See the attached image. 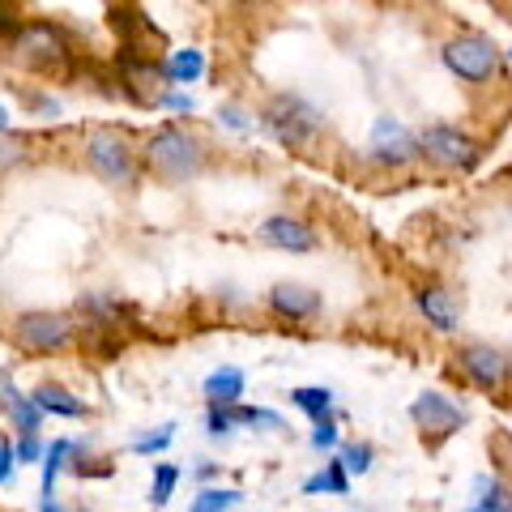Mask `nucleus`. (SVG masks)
Wrapping results in <instances>:
<instances>
[{
	"label": "nucleus",
	"mask_w": 512,
	"mask_h": 512,
	"mask_svg": "<svg viewBox=\"0 0 512 512\" xmlns=\"http://www.w3.org/2000/svg\"><path fill=\"white\" fill-rule=\"evenodd\" d=\"M474 491H478V500L466 512H512V487L500 483V478H478Z\"/></svg>",
	"instance_id": "nucleus-17"
},
{
	"label": "nucleus",
	"mask_w": 512,
	"mask_h": 512,
	"mask_svg": "<svg viewBox=\"0 0 512 512\" xmlns=\"http://www.w3.org/2000/svg\"><path fill=\"white\" fill-rule=\"evenodd\" d=\"M167 444H171V427L158 431V436H141L133 448H137V453H158V448H167Z\"/></svg>",
	"instance_id": "nucleus-28"
},
{
	"label": "nucleus",
	"mask_w": 512,
	"mask_h": 512,
	"mask_svg": "<svg viewBox=\"0 0 512 512\" xmlns=\"http://www.w3.org/2000/svg\"><path fill=\"white\" fill-rule=\"evenodd\" d=\"M303 491H308V495H316V491L346 495V491H350V474H346V466H342V461H329L325 470H320V474H312L308 483H303Z\"/></svg>",
	"instance_id": "nucleus-20"
},
{
	"label": "nucleus",
	"mask_w": 512,
	"mask_h": 512,
	"mask_svg": "<svg viewBox=\"0 0 512 512\" xmlns=\"http://www.w3.org/2000/svg\"><path fill=\"white\" fill-rule=\"evenodd\" d=\"M69 453H73L69 440H56L52 448H47V457H43V500H56V474H60Z\"/></svg>",
	"instance_id": "nucleus-22"
},
{
	"label": "nucleus",
	"mask_w": 512,
	"mask_h": 512,
	"mask_svg": "<svg viewBox=\"0 0 512 512\" xmlns=\"http://www.w3.org/2000/svg\"><path fill=\"white\" fill-rule=\"evenodd\" d=\"M338 461L346 466V474H367L372 470V444H346Z\"/></svg>",
	"instance_id": "nucleus-25"
},
{
	"label": "nucleus",
	"mask_w": 512,
	"mask_h": 512,
	"mask_svg": "<svg viewBox=\"0 0 512 512\" xmlns=\"http://www.w3.org/2000/svg\"><path fill=\"white\" fill-rule=\"evenodd\" d=\"M372 158H376V163H384V167H406V163L419 158V141L406 133L402 120L380 116L372 124Z\"/></svg>",
	"instance_id": "nucleus-10"
},
{
	"label": "nucleus",
	"mask_w": 512,
	"mask_h": 512,
	"mask_svg": "<svg viewBox=\"0 0 512 512\" xmlns=\"http://www.w3.org/2000/svg\"><path fill=\"white\" fill-rule=\"evenodd\" d=\"M269 308L286 320H308L320 312V295L308 291V286H299V282H278L274 291H269Z\"/></svg>",
	"instance_id": "nucleus-12"
},
{
	"label": "nucleus",
	"mask_w": 512,
	"mask_h": 512,
	"mask_svg": "<svg viewBox=\"0 0 512 512\" xmlns=\"http://www.w3.org/2000/svg\"><path fill=\"white\" fill-rule=\"evenodd\" d=\"M163 107H171V111H192V99H188V94H163Z\"/></svg>",
	"instance_id": "nucleus-32"
},
{
	"label": "nucleus",
	"mask_w": 512,
	"mask_h": 512,
	"mask_svg": "<svg viewBox=\"0 0 512 512\" xmlns=\"http://www.w3.org/2000/svg\"><path fill=\"white\" fill-rule=\"evenodd\" d=\"M419 312L427 316L431 329H440V333L457 329V299H453V291H444V286H423L419 291Z\"/></svg>",
	"instance_id": "nucleus-13"
},
{
	"label": "nucleus",
	"mask_w": 512,
	"mask_h": 512,
	"mask_svg": "<svg viewBox=\"0 0 512 512\" xmlns=\"http://www.w3.org/2000/svg\"><path fill=\"white\" fill-rule=\"evenodd\" d=\"M457 363H461V372H466L483 393H500L504 384H508V376H512V359L504 355V350L487 346V342L461 346L457 350Z\"/></svg>",
	"instance_id": "nucleus-6"
},
{
	"label": "nucleus",
	"mask_w": 512,
	"mask_h": 512,
	"mask_svg": "<svg viewBox=\"0 0 512 512\" xmlns=\"http://www.w3.org/2000/svg\"><path fill=\"white\" fill-rule=\"evenodd\" d=\"M13 60L39 77H52V82H64L73 73V47L64 39V30L43 22L13 30Z\"/></svg>",
	"instance_id": "nucleus-1"
},
{
	"label": "nucleus",
	"mask_w": 512,
	"mask_h": 512,
	"mask_svg": "<svg viewBox=\"0 0 512 512\" xmlns=\"http://www.w3.org/2000/svg\"><path fill=\"white\" fill-rule=\"evenodd\" d=\"M261 239H265V244H274V248H286V252L316 248V235L303 227V222H295V218H269L261 227Z\"/></svg>",
	"instance_id": "nucleus-14"
},
{
	"label": "nucleus",
	"mask_w": 512,
	"mask_h": 512,
	"mask_svg": "<svg viewBox=\"0 0 512 512\" xmlns=\"http://www.w3.org/2000/svg\"><path fill=\"white\" fill-rule=\"evenodd\" d=\"M291 402H295L303 414H312V423H316V419H325V414L333 410V393L308 384V389H295V393H291Z\"/></svg>",
	"instance_id": "nucleus-21"
},
{
	"label": "nucleus",
	"mask_w": 512,
	"mask_h": 512,
	"mask_svg": "<svg viewBox=\"0 0 512 512\" xmlns=\"http://www.w3.org/2000/svg\"><path fill=\"white\" fill-rule=\"evenodd\" d=\"M338 444V423H333V414H325V419H316V427H312V448H333Z\"/></svg>",
	"instance_id": "nucleus-27"
},
{
	"label": "nucleus",
	"mask_w": 512,
	"mask_h": 512,
	"mask_svg": "<svg viewBox=\"0 0 512 512\" xmlns=\"http://www.w3.org/2000/svg\"><path fill=\"white\" fill-rule=\"evenodd\" d=\"M13 461H18V457H13V444H9L5 436H0V483H5V478H9Z\"/></svg>",
	"instance_id": "nucleus-31"
},
{
	"label": "nucleus",
	"mask_w": 512,
	"mask_h": 512,
	"mask_svg": "<svg viewBox=\"0 0 512 512\" xmlns=\"http://www.w3.org/2000/svg\"><path fill=\"white\" fill-rule=\"evenodd\" d=\"M39 512H64V508H60L56 500H43V504H39Z\"/></svg>",
	"instance_id": "nucleus-35"
},
{
	"label": "nucleus",
	"mask_w": 512,
	"mask_h": 512,
	"mask_svg": "<svg viewBox=\"0 0 512 512\" xmlns=\"http://www.w3.org/2000/svg\"><path fill=\"white\" fill-rule=\"evenodd\" d=\"M35 457H43V444H39L35 436H22V444H18V461H35Z\"/></svg>",
	"instance_id": "nucleus-30"
},
{
	"label": "nucleus",
	"mask_w": 512,
	"mask_h": 512,
	"mask_svg": "<svg viewBox=\"0 0 512 512\" xmlns=\"http://www.w3.org/2000/svg\"><path fill=\"white\" fill-rule=\"evenodd\" d=\"M175 483H180V470H175V466H167V461H163V466L154 470V487H150V500H154V508H163V504L171 500Z\"/></svg>",
	"instance_id": "nucleus-24"
},
{
	"label": "nucleus",
	"mask_w": 512,
	"mask_h": 512,
	"mask_svg": "<svg viewBox=\"0 0 512 512\" xmlns=\"http://www.w3.org/2000/svg\"><path fill=\"white\" fill-rule=\"evenodd\" d=\"M5 124H9V111H5V107H0V128H5Z\"/></svg>",
	"instance_id": "nucleus-36"
},
{
	"label": "nucleus",
	"mask_w": 512,
	"mask_h": 512,
	"mask_svg": "<svg viewBox=\"0 0 512 512\" xmlns=\"http://www.w3.org/2000/svg\"><path fill=\"white\" fill-rule=\"evenodd\" d=\"M86 158L107 184H133L137 180V154L128 146V137L116 133V128H94L90 141H86Z\"/></svg>",
	"instance_id": "nucleus-2"
},
{
	"label": "nucleus",
	"mask_w": 512,
	"mask_h": 512,
	"mask_svg": "<svg viewBox=\"0 0 512 512\" xmlns=\"http://www.w3.org/2000/svg\"><path fill=\"white\" fill-rule=\"evenodd\" d=\"M410 419H414V427L423 431V436H431V440H444V436H453V431H461V423H466V414H461L453 402H448L444 393H419L410 402Z\"/></svg>",
	"instance_id": "nucleus-8"
},
{
	"label": "nucleus",
	"mask_w": 512,
	"mask_h": 512,
	"mask_svg": "<svg viewBox=\"0 0 512 512\" xmlns=\"http://www.w3.org/2000/svg\"><path fill=\"white\" fill-rule=\"evenodd\" d=\"M218 120H227L231 128H248V120H244V116H239V111H235V107H222V116H218Z\"/></svg>",
	"instance_id": "nucleus-34"
},
{
	"label": "nucleus",
	"mask_w": 512,
	"mask_h": 512,
	"mask_svg": "<svg viewBox=\"0 0 512 512\" xmlns=\"http://www.w3.org/2000/svg\"><path fill=\"white\" fill-rule=\"evenodd\" d=\"M444 64L461 82H487V77L500 69V47L483 35H461L453 43H444Z\"/></svg>",
	"instance_id": "nucleus-4"
},
{
	"label": "nucleus",
	"mask_w": 512,
	"mask_h": 512,
	"mask_svg": "<svg viewBox=\"0 0 512 512\" xmlns=\"http://www.w3.org/2000/svg\"><path fill=\"white\" fill-rule=\"evenodd\" d=\"M227 431H231V414L222 406H214L210 410V436H227Z\"/></svg>",
	"instance_id": "nucleus-29"
},
{
	"label": "nucleus",
	"mask_w": 512,
	"mask_h": 512,
	"mask_svg": "<svg viewBox=\"0 0 512 512\" xmlns=\"http://www.w3.org/2000/svg\"><path fill=\"white\" fill-rule=\"evenodd\" d=\"M419 150L431 158V163H440V167H474V163H478L474 137H466L461 128H448V124H431V128H423Z\"/></svg>",
	"instance_id": "nucleus-7"
},
{
	"label": "nucleus",
	"mask_w": 512,
	"mask_h": 512,
	"mask_svg": "<svg viewBox=\"0 0 512 512\" xmlns=\"http://www.w3.org/2000/svg\"><path fill=\"white\" fill-rule=\"evenodd\" d=\"M150 163L158 175H167V180H188V175L201 171V150L192 146L184 133L163 128V133L150 141Z\"/></svg>",
	"instance_id": "nucleus-5"
},
{
	"label": "nucleus",
	"mask_w": 512,
	"mask_h": 512,
	"mask_svg": "<svg viewBox=\"0 0 512 512\" xmlns=\"http://www.w3.org/2000/svg\"><path fill=\"white\" fill-rule=\"evenodd\" d=\"M265 128L282 141V146H303V141L320 128V111L312 103H303L299 94H278L265 111Z\"/></svg>",
	"instance_id": "nucleus-3"
},
{
	"label": "nucleus",
	"mask_w": 512,
	"mask_h": 512,
	"mask_svg": "<svg viewBox=\"0 0 512 512\" xmlns=\"http://www.w3.org/2000/svg\"><path fill=\"white\" fill-rule=\"evenodd\" d=\"M69 338H73V325H69V316H60V312H26V316H18V342L26 350H35V355L60 350Z\"/></svg>",
	"instance_id": "nucleus-9"
},
{
	"label": "nucleus",
	"mask_w": 512,
	"mask_h": 512,
	"mask_svg": "<svg viewBox=\"0 0 512 512\" xmlns=\"http://www.w3.org/2000/svg\"><path fill=\"white\" fill-rule=\"evenodd\" d=\"M239 393H244V372H239V367H218V372L205 380V397H210L214 406H235Z\"/></svg>",
	"instance_id": "nucleus-16"
},
{
	"label": "nucleus",
	"mask_w": 512,
	"mask_h": 512,
	"mask_svg": "<svg viewBox=\"0 0 512 512\" xmlns=\"http://www.w3.org/2000/svg\"><path fill=\"white\" fill-rule=\"evenodd\" d=\"M231 414V423H252V427H282V414L274 410H256V406H239V410H227Z\"/></svg>",
	"instance_id": "nucleus-26"
},
{
	"label": "nucleus",
	"mask_w": 512,
	"mask_h": 512,
	"mask_svg": "<svg viewBox=\"0 0 512 512\" xmlns=\"http://www.w3.org/2000/svg\"><path fill=\"white\" fill-rule=\"evenodd\" d=\"M205 73V56L192 52V47H184V52H171L167 60V82H197V77Z\"/></svg>",
	"instance_id": "nucleus-19"
},
{
	"label": "nucleus",
	"mask_w": 512,
	"mask_h": 512,
	"mask_svg": "<svg viewBox=\"0 0 512 512\" xmlns=\"http://www.w3.org/2000/svg\"><path fill=\"white\" fill-rule=\"evenodd\" d=\"M239 504V491H218V487H210V491H201L197 500H192V512H231Z\"/></svg>",
	"instance_id": "nucleus-23"
},
{
	"label": "nucleus",
	"mask_w": 512,
	"mask_h": 512,
	"mask_svg": "<svg viewBox=\"0 0 512 512\" xmlns=\"http://www.w3.org/2000/svg\"><path fill=\"white\" fill-rule=\"evenodd\" d=\"M0 389H5V402H9V414H13V423L22 427V436H35L39 431V406H35V397H26V393H18L13 389V380H9V372H0Z\"/></svg>",
	"instance_id": "nucleus-15"
},
{
	"label": "nucleus",
	"mask_w": 512,
	"mask_h": 512,
	"mask_svg": "<svg viewBox=\"0 0 512 512\" xmlns=\"http://www.w3.org/2000/svg\"><path fill=\"white\" fill-rule=\"evenodd\" d=\"M35 406L43 414H60V419H77V414H82V402H77L69 389H60V384H43V389H35Z\"/></svg>",
	"instance_id": "nucleus-18"
},
{
	"label": "nucleus",
	"mask_w": 512,
	"mask_h": 512,
	"mask_svg": "<svg viewBox=\"0 0 512 512\" xmlns=\"http://www.w3.org/2000/svg\"><path fill=\"white\" fill-rule=\"evenodd\" d=\"M111 26H116V35H124L128 56H150L154 60V47H163V35H158L137 9H116L111 13Z\"/></svg>",
	"instance_id": "nucleus-11"
},
{
	"label": "nucleus",
	"mask_w": 512,
	"mask_h": 512,
	"mask_svg": "<svg viewBox=\"0 0 512 512\" xmlns=\"http://www.w3.org/2000/svg\"><path fill=\"white\" fill-rule=\"evenodd\" d=\"M13 158H22V146L18 141H0V167L13 163Z\"/></svg>",
	"instance_id": "nucleus-33"
}]
</instances>
